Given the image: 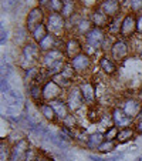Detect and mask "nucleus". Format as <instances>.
I'll use <instances>...</instances> for the list:
<instances>
[{
	"instance_id": "30",
	"label": "nucleus",
	"mask_w": 142,
	"mask_h": 161,
	"mask_svg": "<svg viewBox=\"0 0 142 161\" xmlns=\"http://www.w3.org/2000/svg\"><path fill=\"white\" fill-rule=\"evenodd\" d=\"M51 80L55 83L57 86H60L63 90H67V88H70L71 86H73V81L70 79H67L66 76H64L63 73H60V74H55L54 77H51Z\"/></svg>"
},
{
	"instance_id": "3",
	"label": "nucleus",
	"mask_w": 142,
	"mask_h": 161,
	"mask_svg": "<svg viewBox=\"0 0 142 161\" xmlns=\"http://www.w3.org/2000/svg\"><path fill=\"white\" fill-rule=\"evenodd\" d=\"M84 37H85V44H87V47L92 49L94 52H97V50L103 49L107 36H105V33H104V29L92 27L91 31H88Z\"/></svg>"
},
{
	"instance_id": "23",
	"label": "nucleus",
	"mask_w": 142,
	"mask_h": 161,
	"mask_svg": "<svg viewBox=\"0 0 142 161\" xmlns=\"http://www.w3.org/2000/svg\"><path fill=\"white\" fill-rule=\"evenodd\" d=\"M104 140H105V138H104L103 133H94V134H91V136H88V140H87V143H85V146L90 150H98V147L104 143Z\"/></svg>"
},
{
	"instance_id": "9",
	"label": "nucleus",
	"mask_w": 142,
	"mask_h": 161,
	"mask_svg": "<svg viewBox=\"0 0 142 161\" xmlns=\"http://www.w3.org/2000/svg\"><path fill=\"white\" fill-rule=\"evenodd\" d=\"M21 54H23V58L30 63H34L36 60H39L41 57V50H40L39 43H36L34 40L31 42H27L23 47H21Z\"/></svg>"
},
{
	"instance_id": "33",
	"label": "nucleus",
	"mask_w": 142,
	"mask_h": 161,
	"mask_svg": "<svg viewBox=\"0 0 142 161\" xmlns=\"http://www.w3.org/2000/svg\"><path fill=\"white\" fill-rule=\"evenodd\" d=\"M63 6H64V0H50L47 10L50 13H61Z\"/></svg>"
},
{
	"instance_id": "17",
	"label": "nucleus",
	"mask_w": 142,
	"mask_h": 161,
	"mask_svg": "<svg viewBox=\"0 0 142 161\" xmlns=\"http://www.w3.org/2000/svg\"><path fill=\"white\" fill-rule=\"evenodd\" d=\"M90 20L92 21L94 27L105 29V27H108V25H109V21H111V19H109L108 16H107L105 13H104L103 10L98 7V9H95V10L92 12V14H91Z\"/></svg>"
},
{
	"instance_id": "31",
	"label": "nucleus",
	"mask_w": 142,
	"mask_h": 161,
	"mask_svg": "<svg viewBox=\"0 0 142 161\" xmlns=\"http://www.w3.org/2000/svg\"><path fill=\"white\" fill-rule=\"evenodd\" d=\"M12 157V147L4 140L0 141V161H10Z\"/></svg>"
},
{
	"instance_id": "41",
	"label": "nucleus",
	"mask_w": 142,
	"mask_h": 161,
	"mask_svg": "<svg viewBox=\"0 0 142 161\" xmlns=\"http://www.w3.org/2000/svg\"><path fill=\"white\" fill-rule=\"evenodd\" d=\"M0 30H2V39H0V43H2V44H4V43H6V40H7V30L4 29V26H2V29H0Z\"/></svg>"
},
{
	"instance_id": "1",
	"label": "nucleus",
	"mask_w": 142,
	"mask_h": 161,
	"mask_svg": "<svg viewBox=\"0 0 142 161\" xmlns=\"http://www.w3.org/2000/svg\"><path fill=\"white\" fill-rule=\"evenodd\" d=\"M3 101L6 103V113L9 116H20V113L23 111V107H24V97L20 90L12 88L6 96H3Z\"/></svg>"
},
{
	"instance_id": "21",
	"label": "nucleus",
	"mask_w": 142,
	"mask_h": 161,
	"mask_svg": "<svg viewBox=\"0 0 142 161\" xmlns=\"http://www.w3.org/2000/svg\"><path fill=\"white\" fill-rule=\"evenodd\" d=\"M27 91H29V97H30V100L33 103L40 104L44 101V98H43V86L36 84V83H30Z\"/></svg>"
},
{
	"instance_id": "8",
	"label": "nucleus",
	"mask_w": 142,
	"mask_h": 161,
	"mask_svg": "<svg viewBox=\"0 0 142 161\" xmlns=\"http://www.w3.org/2000/svg\"><path fill=\"white\" fill-rule=\"evenodd\" d=\"M111 53V57L114 61H122L125 60V57L129 53V47H128V43L124 39H117L112 43V47L109 50Z\"/></svg>"
},
{
	"instance_id": "20",
	"label": "nucleus",
	"mask_w": 142,
	"mask_h": 161,
	"mask_svg": "<svg viewBox=\"0 0 142 161\" xmlns=\"http://www.w3.org/2000/svg\"><path fill=\"white\" fill-rule=\"evenodd\" d=\"M100 69L107 74V76H114L117 73V61L112 60L111 56L104 54L103 57L100 58Z\"/></svg>"
},
{
	"instance_id": "25",
	"label": "nucleus",
	"mask_w": 142,
	"mask_h": 161,
	"mask_svg": "<svg viewBox=\"0 0 142 161\" xmlns=\"http://www.w3.org/2000/svg\"><path fill=\"white\" fill-rule=\"evenodd\" d=\"M135 128L134 127H127V128H121L118 131V136H117V143H127V141L132 140L135 137Z\"/></svg>"
},
{
	"instance_id": "24",
	"label": "nucleus",
	"mask_w": 142,
	"mask_h": 161,
	"mask_svg": "<svg viewBox=\"0 0 142 161\" xmlns=\"http://www.w3.org/2000/svg\"><path fill=\"white\" fill-rule=\"evenodd\" d=\"M49 33L50 31H49L47 25H45V23H41V25L37 26V27L31 31V39H33L36 43H40L41 40H44L45 37L49 36Z\"/></svg>"
},
{
	"instance_id": "42",
	"label": "nucleus",
	"mask_w": 142,
	"mask_h": 161,
	"mask_svg": "<svg viewBox=\"0 0 142 161\" xmlns=\"http://www.w3.org/2000/svg\"><path fill=\"white\" fill-rule=\"evenodd\" d=\"M34 161H53V160L50 157H47V155H44V154H39V157H37Z\"/></svg>"
},
{
	"instance_id": "15",
	"label": "nucleus",
	"mask_w": 142,
	"mask_h": 161,
	"mask_svg": "<svg viewBox=\"0 0 142 161\" xmlns=\"http://www.w3.org/2000/svg\"><path fill=\"white\" fill-rule=\"evenodd\" d=\"M64 53H66L67 58H70V60L76 57V56H78L80 53H82V46L77 37H71V39L67 40L66 44H64Z\"/></svg>"
},
{
	"instance_id": "10",
	"label": "nucleus",
	"mask_w": 142,
	"mask_h": 161,
	"mask_svg": "<svg viewBox=\"0 0 142 161\" xmlns=\"http://www.w3.org/2000/svg\"><path fill=\"white\" fill-rule=\"evenodd\" d=\"M61 94H63V88L55 84L51 79L43 84V98L47 103L53 100H57V98H61Z\"/></svg>"
},
{
	"instance_id": "47",
	"label": "nucleus",
	"mask_w": 142,
	"mask_h": 161,
	"mask_svg": "<svg viewBox=\"0 0 142 161\" xmlns=\"http://www.w3.org/2000/svg\"><path fill=\"white\" fill-rule=\"evenodd\" d=\"M139 56H141V58H142V49H141V53H139Z\"/></svg>"
},
{
	"instance_id": "34",
	"label": "nucleus",
	"mask_w": 142,
	"mask_h": 161,
	"mask_svg": "<svg viewBox=\"0 0 142 161\" xmlns=\"http://www.w3.org/2000/svg\"><path fill=\"white\" fill-rule=\"evenodd\" d=\"M118 131H119V128H118L117 125L112 124L111 127H108L105 130V133H104V138H105V140H115V141H117Z\"/></svg>"
},
{
	"instance_id": "43",
	"label": "nucleus",
	"mask_w": 142,
	"mask_h": 161,
	"mask_svg": "<svg viewBox=\"0 0 142 161\" xmlns=\"http://www.w3.org/2000/svg\"><path fill=\"white\" fill-rule=\"evenodd\" d=\"M134 128H135V131L138 134H142V120H139V121L135 124V127H134Z\"/></svg>"
},
{
	"instance_id": "2",
	"label": "nucleus",
	"mask_w": 142,
	"mask_h": 161,
	"mask_svg": "<svg viewBox=\"0 0 142 161\" xmlns=\"http://www.w3.org/2000/svg\"><path fill=\"white\" fill-rule=\"evenodd\" d=\"M45 25L51 34L55 37H63L66 30V19L60 13H49V16L45 17Z\"/></svg>"
},
{
	"instance_id": "11",
	"label": "nucleus",
	"mask_w": 142,
	"mask_h": 161,
	"mask_svg": "<svg viewBox=\"0 0 142 161\" xmlns=\"http://www.w3.org/2000/svg\"><path fill=\"white\" fill-rule=\"evenodd\" d=\"M111 119H112L114 125H117L119 130H121V128L131 127V125H132V121H134L132 117H129L127 113H125L122 108H119V107H117V108L112 110Z\"/></svg>"
},
{
	"instance_id": "14",
	"label": "nucleus",
	"mask_w": 142,
	"mask_h": 161,
	"mask_svg": "<svg viewBox=\"0 0 142 161\" xmlns=\"http://www.w3.org/2000/svg\"><path fill=\"white\" fill-rule=\"evenodd\" d=\"M100 9L108 16L109 19H114L121 13V0H104L100 4Z\"/></svg>"
},
{
	"instance_id": "39",
	"label": "nucleus",
	"mask_w": 142,
	"mask_h": 161,
	"mask_svg": "<svg viewBox=\"0 0 142 161\" xmlns=\"http://www.w3.org/2000/svg\"><path fill=\"white\" fill-rule=\"evenodd\" d=\"M17 2L18 0H3V3H2V7H3V10L4 9H12L13 6H16L17 4Z\"/></svg>"
},
{
	"instance_id": "32",
	"label": "nucleus",
	"mask_w": 142,
	"mask_h": 161,
	"mask_svg": "<svg viewBox=\"0 0 142 161\" xmlns=\"http://www.w3.org/2000/svg\"><path fill=\"white\" fill-rule=\"evenodd\" d=\"M115 147H117V141H115V140H104V143L101 144L100 147H98L97 151H100V153H104V154H107V153L114 151Z\"/></svg>"
},
{
	"instance_id": "45",
	"label": "nucleus",
	"mask_w": 142,
	"mask_h": 161,
	"mask_svg": "<svg viewBox=\"0 0 142 161\" xmlns=\"http://www.w3.org/2000/svg\"><path fill=\"white\" fill-rule=\"evenodd\" d=\"M135 161H142V157H138V158H136Z\"/></svg>"
},
{
	"instance_id": "37",
	"label": "nucleus",
	"mask_w": 142,
	"mask_h": 161,
	"mask_svg": "<svg viewBox=\"0 0 142 161\" xmlns=\"http://www.w3.org/2000/svg\"><path fill=\"white\" fill-rule=\"evenodd\" d=\"M63 125L68 128H76V119H74L73 114H68L66 119L63 120Z\"/></svg>"
},
{
	"instance_id": "22",
	"label": "nucleus",
	"mask_w": 142,
	"mask_h": 161,
	"mask_svg": "<svg viewBox=\"0 0 142 161\" xmlns=\"http://www.w3.org/2000/svg\"><path fill=\"white\" fill-rule=\"evenodd\" d=\"M40 108V113H41V116L44 117L47 121H55L57 119V114H55V111L53 110V107L50 106V103H47V101H43V103L37 104Z\"/></svg>"
},
{
	"instance_id": "40",
	"label": "nucleus",
	"mask_w": 142,
	"mask_h": 161,
	"mask_svg": "<svg viewBox=\"0 0 142 161\" xmlns=\"http://www.w3.org/2000/svg\"><path fill=\"white\" fill-rule=\"evenodd\" d=\"M136 33L142 34V13L136 16Z\"/></svg>"
},
{
	"instance_id": "5",
	"label": "nucleus",
	"mask_w": 142,
	"mask_h": 161,
	"mask_svg": "<svg viewBox=\"0 0 142 161\" xmlns=\"http://www.w3.org/2000/svg\"><path fill=\"white\" fill-rule=\"evenodd\" d=\"M30 148L31 147L27 138L17 140L12 146V157H10V161H26Z\"/></svg>"
},
{
	"instance_id": "29",
	"label": "nucleus",
	"mask_w": 142,
	"mask_h": 161,
	"mask_svg": "<svg viewBox=\"0 0 142 161\" xmlns=\"http://www.w3.org/2000/svg\"><path fill=\"white\" fill-rule=\"evenodd\" d=\"M66 66H67V61L66 60H60V61H57V63L49 66L47 69H45V70H47V74H49V77L51 79V77H54L55 74L63 73V70L66 69Z\"/></svg>"
},
{
	"instance_id": "12",
	"label": "nucleus",
	"mask_w": 142,
	"mask_h": 161,
	"mask_svg": "<svg viewBox=\"0 0 142 161\" xmlns=\"http://www.w3.org/2000/svg\"><path fill=\"white\" fill-rule=\"evenodd\" d=\"M70 64L73 66L76 73H85V71L90 70V67H91V58L87 53L82 52V53H80L78 56L71 58Z\"/></svg>"
},
{
	"instance_id": "36",
	"label": "nucleus",
	"mask_w": 142,
	"mask_h": 161,
	"mask_svg": "<svg viewBox=\"0 0 142 161\" xmlns=\"http://www.w3.org/2000/svg\"><path fill=\"white\" fill-rule=\"evenodd\" d=\"M121 155H117V157H111V158H103L100 155H94V154H90L88 155V161H115V160H119Z\"/></svg>"
},
{
	"instance_id": "28",
	"label": "nucleus",
	"mask_w": 142,
	"mask_h": 161,
	"mask_svg": "<svg viewBox=\"0 0 142 161\" xmlns=\"http://www.w3.org/2000/svg\"><path fill=\"white\" fill-rule=\"evenodd\" d=\"M74 13H76V2L74 0H64V6L60 14L67 20V19L73 17Z\"/></svg>"
},
{
	"instance_id": "46",
	"label": "nucleus",
	"mask_w": 142,
	"mask_h": 161,
	"mask_svg": "<svg viewBox=\"0 0 142 161\" xmlns=\"http://www.w3.org/2000/svg\"><path fill=\"white\" fill-rule=\"evenodd\" d=\"M139 97H141V101H142V90H141V94H139Z\"/></svg>"
},
{
	"instance_id": "26",
	"label": "nucleus",
	"mask_w": 142,
	"mask_h": 161,
	"mask_svg": "<svg viewBox=\"0 0 142 161\" xmlns=\"http://www.w3.org/2000/svg\"><path fill=\"white\" fill-rule=\"evenodd\" d=\"M92 27H94V25L90 19H81V20H78L76 23V30H77V33L81 34V36H85L88 31H91Z\"/></svg>"
},
{
	"instance_id": "7",
	"label": "nucleus",
	"mask_w": 142,
	"mask_h": 161,
	"mask_svg": "<svg viewBox=\"0 0 142 161\" xmlns=\"http://www.w3.org/2000/svg\"><path fill=\"white\" fill-rule=\"evenodd\" d=\"M136 33V16L135 13H128L122 17V26H121V39L127 40L134 37V34Z\"/></svg>"
},
{
	"instance_id": "35",
	"label": "nucleus",
	"mask_w": 142,
	"mask_h": 161,
	"mask_svg": "<svg viewBox=\"0 0 142 161\" xmlns=\"http://www.w3.org/2000/svg\"><path fill=\"white\" fill-rule=\"evenodd\" d=\"M127 3L132 13L142 12V0H127Z\"/></svg>"
},
{
	"instance_id": "19",
	"label": "nucleus",
	"mask_w": 142,
	"mask_h": 161,
	"mask_svg": "<svg viewBox=\"0 0 142 161\" xmlns=\"http://www.w3.org/2000/svg\"><path fill=\"white\" fill-rule=\"evenodd\" d=\"M80 88H81V93L84 96V101L92 106L95 103V98H97V90L94 88V86L90 81H84L80 84Z\"/></svg>"
},
{
	"instance_id": "16",
	"label": "nucleus",
	"mask_w": 142,
	"mask_h": 161,
	"mask_svg": "<svg viewBox=\"0 0 142 161\" xmlns=\"http://www.w3.org/2000/svg\"><path fill=\"white\" fill-rule=\"evenodd\" d=\"M122 110H124L129 117L135 119L142 111V101L136 100V98H128V100H125L124 104H122Z\"/></svg>"
},
{
	"instance_id": "18",
	"label": "nucleus",
	"mask_w": 142,
	"mask_h": 161,
	"mask_svg": "<svg viewBox=\"0 0 142 161\" xmlns=\"http://www.w3.org/2000/svg\"><path fill=\"white\" fill-rule=\"evenodd\" d=\"M49 103H50V106L53 107V110L55 111V114H57V119L61 120V121L70 114L68 104H67V101H64L63 98H57V100L49 101Z\"/></svg>"
},
{
	"instance_id": "38",
	"label": "nucleus",
	"mask_w": 142,
	"mask_h": 161,
	"mask_svg": "<svg viewBox=\"0 0 142 161\" xmlns=\"http://www.w3.org/2000/svg\"><path fill=\"white\" fill-rule=\"evenodd\" d=\"M10 90H12V87L9 86V80L2 79V96H6Z\"/></svg>"
},
{
	"instance_id": "44",
	"label": "nucleus",
	"mask_w": 142,
	"mask_h": 161,
	"mask_svg": "<svg viewBox=\"0 0 142 161\" xmlns=\"http://www.w3.org/2000/svg\"><path fill=\"white\" fill-rule=\"evenodd\" d=\"M49 3H50V0H39V6L40 7H43V9H47L49 7Z\"/></svg>"
},
{
	"instance_id": "27",
	"label": "nucleus",
	"mask_w": 142,
	"mask_h": 161,
	"mask_svg": "<svg viewBox=\"0 0 142 161\" xmlns=\"http://www.w3.org/2000/svg\"><path fill=\"white\" fill-rule=\"evenodd\" d=\"M121 26H122V19L119 17V16L111 19L108 27H107L108 34H109V36H117V34H119V33H121Z\"/></svg>"
},
{
	"instance_id": "4",
	"label": "nucleus",
	"mask_w": 142,
	"mask_h": 161,
	"mask_svg": "<svg viewBox=\"0 0 142 161\" xmlns=\"http://www.w3.org/2000/svg\"><path fill=\"white\" fill-rule=\"evenodd\" d=\"M67 104H68L70 111H77L84 106V96L81 93V88L80 86H71L67 93Z\"/></svg>"
},
{
	"instance_id": "6",
	"label": "nucleus",
	"mask_w": 142,
	"mask_h": 161,
	"mask_svg": "<svg viewBox=\"0 0 142 161\" xmlns=\"http://www.w3.org/2000/svg\"><path fill=\"white\" fill-rule=\"evenodd\" d=\"M44 19H45L44 9L40 7V6L33 7V9L29 12L27 19H26V29H27L29 33H31L37 26H40L41 23H44Z\"/></svg>"
},
{
	"instance_id": "13",
	"label": "nucleus",
	"mask_w": 142,
	"mask_h": 161,
	"mask_svg": "<svg viewBox=\"0 0 142 161\" xmlns=\"http://www.w3.org/2000/svg\"><path fill=\"white\" fill-rule=\"evenodd\" d=\"M66 58H67V56L63 49H53L47 53H43L41 63H43V66L47 69V67L51 66V64L57 63V61H60V60H66Z\"/></svg>"
}]
</instances>
